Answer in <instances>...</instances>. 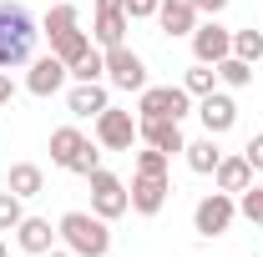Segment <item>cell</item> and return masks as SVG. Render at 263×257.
Segmentation results:
<instances>
[{
	"label": "cell",
	"instance_id": "cell-1",
	"mask_svg": "<svg viewBox=\"0 0 263 257\" xmlns=\"http://www.w3.org/2000/svg\"><path fill=\"white\" fill-rule=\"evenodd\" d=\"M35 15L21 0H0V71H15L35 56Z\"/></svg>",
	"mask_w": 263,
	"mask_h": 257
},
{
	"label": "cell",
	"instance_id": "cell-2",
	"mask_svg": "<svg viewBox=\"0 0 263 257\" xmlns=\"http://www.w3.org/2000/svg\"><path fill=\"white\" fill-rule=\"evenodd\" d=\"M56 232H61V242L76 257H106V247H111L106 217H97V212H66L56 222Z\"/></svg>",
	"mask_w": 263,
	"mask_h": 257
},
{
	"label": "cell",
	"instance_id": "cell-3",
	"mask_svg": "<svg viewBox=\"0 0 263 257\" xmlns=\"http://www.w3.org/2000/svg\"><path fill=\"white\" fill-rule=\"evenodd\" d=\"M86 182H91V212H97V217H106V222H111V217H122V212L132 207V192L111 177V172H101V166H97Z\"/></svg>",
	"mask_w": 263,
	"mask_h": 257
},
{
	"label": "cell",
	"instance_id": "cell-4",
	"mask_svg": "<svg viewBox=\"0 0 263 257\" xmlns=\"http://www.w3.org/2000/svg\"><path fill=\"white\" fill-rule=\"evenodd\" d=\"M187 106H193V96H187L182 86H142L137 116H172V121H182Z\"/></svg>",
	"mask_w": 263,
	"mask_h": 257
},
{
	"label": "cell",
	"instance_id": "cell-5",
	"mask_svg": "<svg viewBox=\"0 0 263 257\" xmlns=\"http://www.w3.org/2000/svg\"><path fill=\"white\" fill-rule=\"evenodd\" d=\"M233 212H238V207H233V197H228V192L202 197V202L193 207V227H197V237H223V232L233 227Z\"/></svg>",
	"mask_w": 263,
	"mask_h": 257
},
{
	"label": "cell",
	"instance_id": "cell-6",
	"mask_svg": "<svg viewBox=\"0 0 263 257\" xmlns=\"http://www.w3.org/2000/svg\"><path fill=\"white\" fill-rule=\"evenodd\" d=\"M106 81H111L117 91H142V86H147V66H142V56L127 51V46H111V51H106Z\"/></svg>",
	"mask_w": 263,
	"mask_h": 257
},
{
	"label": "cell",
	"instance_id": "cell-7",
	"mask_svg": "<svg viewBox=\"0 0 263 257\" xmlns=\"http://www.w3.org/2000/svg\"><path fill=\"white\" fill-rule=\"evenodd\" d=\"M97 141L106 152H132V141H137V121H132V111H117V106H106L97 116Z\"/></svg>",
	"mask_w": 263,
	"mask_h": 257
},
{
	"label": "cell",
	"instance_id": "cell-8",
	"mask_svg": "<svg viewBox=\"0 0 263 257\" xmlns=\"http://www.w3.org/2000/svg\"><path fill=\"white\" fill-rule=\"evenodd\" d=\"M193 56L202 66H218L223 56H233V31H228V26H218V20L197 26V31H193Z\"/></svg>",
	"mask_w": 263,
	"mask_h": 257
},
{
	"label": "cell",
	"instance_id": "cell-9",
	"mask_svg": "<svg viewBox=\"0 0 263 257\" xmlns=\"http://www.w3.org/2000/svg\"><path fill=\"white\" fill-rule=\"evenodd\" d=\"M137 136L147 141V146H157V152H182L187 141H182V126L172 121V116H137Z\"/></svg>",
	"mask_w": 263,
	"mask_h": 257
},
{
	"label": "cell",
	"instance_id": "cell-10",
	"mask_svg": "<svg viewBox=\"0 0 263 257\" xmlns=\"http://www.w3.org/2000/svg\"><path fill=\"white\" fill-rule=\"evenodd\" d=\"M66 76H71V71H66L61 56H41V61H31L26 91H31V96H56V91L66 86Z\"/></svg>",
	"mask_w": 263,
	"mask_h": 257
},
{
	"label": "cell",
	"instance_id": "cell-11",
	"mask_svg": "<svg viewBox=\"0 0 263 257\" xmlns=\"http://www.w3.org/2000/svg\"><path fill=\"white\" fill-rule=\"evenodd\" d=\"M167 177H147V172H137L132 177V212H142V217H157L167 202Z\"/></svg>",
	"mask_w": 263,
	"mask_h": 257
},
{
	"label": "cell",
	"instance_id": "cell-12",
	"mask_svg": "<svg viewBox=\"0 0 263 257\" xmlns=\"http://www.w3.org/2000/svg\"><path fill=\"white\" fill-rule=\"evenodd\" d=\"M197 116H202L208 136H223V131H228L233 121H238V106H233V96L213 91V96H197Z\"/></svg>",
	"mask_w": 263,
	"mask_h": 257
},
{
	"label": "cell",
	"instance_id": "cell-13",
	"mask_svg": "<svg viewBox=\"0 0 263 257\" xmlns=\"http://www.w3.org/2000/svg\"><path fill=\"white\" fill-rule=\"evenodd\" d=\"M56 237H61V232L46 222V217H21V227H15V242H21L31 257L51 252V247H56Z\"/></svg>",
	"mask_w": 263,
	"mask_h": 257
},
{
	"label": "cell",
	"instance_id": "cell-14",
	"mask_svg": "<svg viewBox=\"0 0 263 257\" xmlns=\"http://www.w3.org/2000/svg\"><path fill=\"white\" fill-rule=\"evenodd\" d=\"M157 20H162L167 35H193L197 31V0H162Z\"/></svg>",
	"mask_w": 263,
	"mask_h": 257
},
{
	"label": "cell",
	"instance_id": "cell-15",
	"mask_svg": "<svg viewBox=\"0 0 263 257\" xmlns=\"http://www.w3.org/2000/svg\"><path fill=\"white\" fill-rule=\"evenodd\" d=\"M66 106H71V116H101L111 101H106V86L101 81H76L71 96H66Z\"/></svg>",
	"mask_w": 263,
	"mask_h": 257
},
{
	"label": "cell",
	"instance_id": "cell-16",
	"mask_svg": "<svg viewBox=\"0 0 263 257\" xmlns=\"http://www.w3.org/2000/svg\"><path fill=\"white\" fill-rule=\"evenodd\" d=\"M213 177H218V192H228V197L253 187V166H248V157H223Z\"/></svg>",
	"mask_w": 263,
	"mask_h": 257
},
{
	"label": "cell",
	"instance_id": "cell-17",
	"mask_svg": "<svg viewBox=\"0 0 263 257\" xmlns=\"http://www.w3.org/2000/svg\"><path fill=\"white\" fill-rule=\"evenodd\" d=\"M127 10H122V5H97V40L101 46H106V51H111V46H122V35H127Z\"/></svg>",
	"mask_w": 263,
	"mask_h": 257
},
{
	"label": "cell",
	"instance_id": "cell-18",
	"mask_svg": "<svg viewBox=\"0 0 263 257\" xmlns=\"http://www.w3.org/2000/svg\"><path fill=\"white\" fill-rule=\"evenodd\" d=\"M182 157H187V166H193L197 177H213L218 161H223V152H218L213 136H202V141H187V146H182Z\"/></svg>",
	"mask_w": 263,
	"mask_h": 257
},
{
	"label": "cell",
	"instance_id": "cell-19",
	"mask_svg": "<svg viewBox=\"0 0 263 257\" xmlns=\"http://www.w3.org/2000/svg\"><path fill=\"white\" fill-rule=\"evenodd\" d=\"M86 146V136L76 126H61V131H51V161L61 166V172H71V161H76V152Z\"/></svg>",
	"mask_w": 263,
	"mask_h": 257
},
{
	"label": "cell",
	"instance_id": "cell-20",
	"mask_svg": "<svg viewBox=\"0 0 263 257\" xmlns=\"http://www.w3.org/2000/svg\"><path fill=\"white\" fill-rule=\"evenodd\" d=\"M5 187H10L15 197H35L41 187H46V172H41L35 161H15V166H10V177H5Z\"/></svg>",
	"mask_w": 263,
	"mask_h": 257
},
{
	"label": "cell",
	"instance_id": "cell-21",
	"mask_svg": "<svg viewBox=\"0 0 263 257\" xmlns=\"http://www.w3.org/2000/svg\"><path fill=\"white\" fill-rule=\"evenodd\" d=\"M86 51H91V35H86V31H71V35H61V40H51V56H61V61H66V71L81 61Z\"/></svg>",
	"mask_w": 263,
	"mask_h": 257
},
{
	"label": "cell",
	"instance_id": "cell-22",
	"mask_svg": "<svg viewBox=\"0 0 263 257\" xmlns=\"http://www.w3.org/2000/svg\"><path fill=\"white\" fill-rule=\"evenodd\" d=\"M182 91H187V96H213V91H218V66L197 61L193 71H187V81H182Z\"/></svg>",
	"mask_w": 263,
	"mask_h": 257
},
{
	"label": "cell",
	"instance_id": "cell-23",
	"mask_svg": "<svg viewBox=\"0 0 263 257\" xmlns=\"http://www.w3.org/2000/svg\"><path fill=\"white\" fill-rule=\"evenodd\" d=\"M218 81H228V86H248V81H253V61H243V56H223V61H218Z\"/></svg>",
	"mask_w": 263,
	"mask_h": 257
},
{
	"label": "cell",
	"instance_id": "cell-24",
	"mask_svg": "<svg viewBox=\"0 0 263 257\" xmlns=\"http://www.w3.org/2000/svg\"><path fill=\"white\" fill-rule=\"evenodd\" d=\"M76 31V5H51V15H46V35L51 40H61V35Z\"/></svg>",
	"mask_w": 263,
	"mask_h": 257
},
{
	"label": "cell",
	"instance_id": "cell-25",
	"mask_svg": "<svg viewBox=\"0 0 263 257\" xmlns=\"http://www.w3.org/2000/svg\"><path fill=\"white\" fill-rule=\"evenodd\" d=\"M101 76H106V56L101 51H86L81 61L71 66V81H101Z\"/></svg>",
	"mask_w": 263,
	"mask_h": 257
},
{
	"label": "cell",
	"instance_id": "cell-26",
	"mask_svg": "<svg viewBox=\"0 0 263 257\" xmlns=\"http://www.w3.org/2000/svg\"><path fill=\"white\" fill-rule=\"evenodd\" d=\"M233 56L263 61V31H233Z\"/></svg>",
	"mask_w": 263,
	"mask_h": 257
},
{
	"label": "cell",
	"instance_id": "cell-27",
	"mask_svg": "<svg viewBox=\"0 0 263 257\" xmlns=\"http://www.w3.org/2000/svg\"><path fill=\"white\" fill-rule=\"evenodd\" d=\"M21 217H26V212H21V197L5 187V192H0V232H15Z\"/></svg>",
	"mask_w": 263,
	"mask_h": 257
},
{
	"label": "cell",
	"instance_id": "cell-28",
	"mask_svg": "<svg viewBox=\"0 0 263 257\" xmlns=\"http://www.w3.org/2000/svg\"><path fill=\"white\" fill-rule=\"evenodd\" d=\"M137 172H147V177H167V152H157V146L137 152Z\"/></svg>",
	"mask_w": 263,
	"mask_h": 257
},
{
	"label": "cell",
	"instance_id": "cell-29",
	"mask_svg": "<svg viewBox=\"0 0 263 257\" xmlns=\"http://www.w3.org/2000/svg\"><path fill=\"white\" fill-rule=\"evenodd\" d=\"M238 212H243L253 227H263V187H248V192H243V202H238Z\"/></svg>",
	"mask_w": 263,
	"mask_h": 257
},
{
	"label": "cell",
	"instance_id": "cell-30",
	"mask_svg": "<svg viewBox=\"0 0 263 257\" xmlns=\"http://www.w3.org/2000/svg\"><path fill=\"white\" fill-rule=\"evenodd\" d=\"M97 166H101V152H97V146H91V141H86V146L76 152V161H71V172H76V177H91Z\"/></svg>",
	"mask_w": 263,
	"mask_h": 257
},
{
	"label": "cell",
	"instance_id": "cell-31",
	"mask_svg": "<svg viewBox=\"0 0 263 257\" xmlns=\"http://www.w3.org/2000/svg\"><path fill=\"white\" fill-rule=\"evenodd\" d=\"M157 5H162V0H122L127 20H147V15H157Z\"/></svg>",
	"mask_w": 263,
	"mask_h": 257
},
{
	"label": "cell",
	"instance_id": "cell-32",
	"mask_svg": "<svg viewBox=\"0 0 263 257\" xmlns=\"http://www.w3.org/2000/svg\"><path fill=\"white\" fill-rule=\"evenodd\" d=\"M243 157H248V166H253V172H263V131L248 141V152H243Z\"/></svg>",
	"mask_w": 263,
	"mask_h": 257
},
{
	"label": "cell",
	"instance_id": "cell-33",
	"mask_svg": "<svg viewBox=\"0 0 263 257\" xmlns=\"http://www.w3.org/2000/svg\"><path fill=\"white\" fill-rule=\"evenodd\" d=\"M10 96H15V81H10V76L0 71V106H10Z\"/></svg>",
	"mask_w": 263,
	"mask_h": 257
},
{
	"label": "cell",
	"instance_id": "cell-34",
	"mask_svg": "<svg viewBox=\"0 0 263 257\" xmlns=\"http://www.w3.org/2000/svg\"><path fill=\"white\" fill-rule=\"evenodd\" d=\"M223 5H228V0H197V10H208V15H218Z\"/></svg>",
	"mask_w": 263,
	"mask_h": 257
},
{
	"label": "cell",
	"instance_id": "cell-35",
	"mask_svg": "<svg viewBox=\"0 0 263 257\" xmlns=\"http://www.w3.org/2000/svg\"><path fill=\"white\" fill-rule=\"evenodd\" d=\"M41 257H71V247H51V252H41Z\"/></svg>",
	"mask_w": 263,
	"mask_h": 257
},
{
	"label": "cell",
	"instance_id": "cell-36",
	"mask_svg": "<svg viewBox=\"0 0 263 257\" xmlns=\"http://www.w3.org/2000/svg\"><path fill=\"white\" fill-rule=\"evenodd\" d=\"M0 257H10V247H5V237H0Z\"/></svg>",
	"mask_w": 263,
	"mask_h": 257
}]
</instances>
